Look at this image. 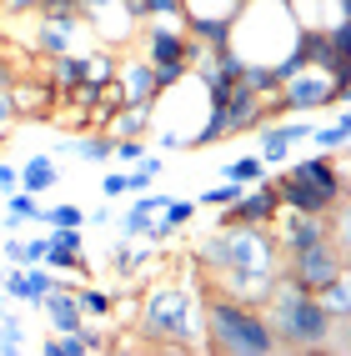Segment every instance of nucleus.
Segmentation results:
<instances>
[{
	"label": "nucleus",
	"instance_id": "nucleus-38",
	"mask_svg": "<svg viewBox=\"0 0 351 356\" xmlns=\"http://www.w3.org/2000/svg\"><path fill=\"white\" fill-rule=\"evenodd\" d=\"M15 126V106H10V86H0V136Z\"/></svg>",
	"mask_w": 351,
	"mask_h": 356
},
{
	"label": "nucleus",
	"instance_id": "nucleus-12",
	"mask_svg": "<svg viewBox=\"0 0 351 356\" xmlns=\"http://www.w3.org/2000/svg\"><path fill=\"white\" fill-rule=\"evenodd\" d=\"M35 312L45 316V326H51V331H81V301H76V286H65V281H60V286H51V291H45L40 301H35Z\"/></svg>",
	"mask_w": 351,
	"mask_h": 356
},
{
	"label": "nucleus",
	"instance_id": "nucleus-25",
	"mask_svg": "<svg viewBox=\"0 0 351 356\" xmlns=\"http://www.w3.org/2000/svg\"><path fill=\"white\" fill-rule=\"evenodd\" d=\"M226 181H236V186L266 181V161H261V156H241V161H231V165H226Z\"/></svg>",
	"mask_w": 351,
	"mask_h": 356
},
{
	"label": "nucleus",
	"instance_id": "nucleus-18",
	"mask_svg": "<svg viewBox=\"0 0 351 356\" xmlns=\"http://www.w3.org/2000/svg\"><path fill=\"white\" fill-rule=\"evenodd\" d=\"M76 301H81V316L85 321H106V316H115V301H121V296L90 286V281H76Z\"/></svg>",
	"mask_w": 351,
	"mask_h": 356
},
{
	"label": "nucleus",
	"instance_id": "nucleus-33",
	"mask_svg": "<svg viewBox=\"0 0 351 356\" xmlns=\"http://www.w3.org/2000/svg\"><path fill=\"white\" fill-rule=\"evenodd\" d=\"M111 161H121V165H140V161H146V146H140V136L115 140V146H111Z\"/></svg>",
	"mask_w": 351,
	"mask_h": 356
},
{
	"label": "nucleus",
	"instance_id": "nucleus-5",
	"mask_svg": "<svg viewBox=\"0 0 351 356\" xmlns=\"http://www.w3.org/2000/svg\"><path fill=\"white\" fill-rule=\"evenodd\" d=\"M201 45L186 35L176 20H146L140 26V60H146L156 70L161 81V96H166L171 86H181L186 76H191V60H196Z\"/></svg>",
	"mask_w": 351,
	"mask_h": 356
},
{
	"label": "nucleus",
	"instance_id": "nucleus-14",
	"mask_svg": "<svg viewBox=\"0 0 351 356\" xmlns=\"http://www.w3.org/2000/svg\"><path fill=\"white\" fill-rule=\"evenodd\" d=\"M51 101H56L51 81H20V86H10L15 121H20V115H45V111H51Z\"/></svg>",
	"mask_w": 351,
	"mask_h": 356
},
{
	"label": "nucleus",
	"instance_id": "nucleus-43",
	"mask_svg": "<svg viewBox=\"0 0 351 356\" xmlns=\"http://www.w3.org/2000/svg\"><path fill=\"white\" fill-rule=\"evenodd\" d=\"M0 161H6V136H0Z\"/></svg>",
	"mask_w": 351,
	"mask_h": 356
},
{
	"label": "nucleus",
	"instance_id": "nucleus-6",
	"mask_svg": "<svg viewBox=\"0 0 351 356\" xmlns=\"http://www.w3.org/2000/svg\"><path fill=\"white\" fill-rule=\"evenodd\" d=\"M351 271V251H346V236H321L311 246H296V251H281V276L296 281V286H307L311 296L321 286H332V281Z\"/></svg>",
	"mask_w": 351,
	"mask_h": 356
},
{
	"label": "nucleus",
	"instance_id": "nucleus-16",
	"mask_svg": "<svg viewBox=\"0 0 351 356\" xmlns=\"http://www.w3.org/2000/svg\"><path fill=\"white\" fill-rule=\"evenodd\" d=\"M56 181H60V165H56V156H31L26 165H20V191H31V196L51 191Z\"/></svg>",
	"mask_w": 351,
	"mask_h": 356
},
{
	"label": "nucleus",
	"instance_id": "nucleus-1",
	"mask_svg": "<svg viewBox=\"0 0 351 356\" xmlns=\"http://www.w3.org/2000/svg\"><path fill=\"white\" fill-rule=\"evenodd\" d=\"M196 266L211 276L216 291L261 306L281 276V246L271 226H226V231L216 226V236H206L196 246Z\"/></svg>",
	"mask_w": 351,
	"mask_h": 356
},
{
	"label": "nucleus",
	"instance_id": "nucleus-40",
	"mask_svg": "<svg viewBox=\"0 0 351 356\" xmlns=\"http://www.w3.org/2000/svg\"><path fill=\"white\" fill-rule=\"evenodd\" d=\"M40 256H45V241H40V236H31V241H26V266H35Z\"/></svg>",
	"mask_w": 351,
	"mask_h": 356
},
{
	"label": "nucleus",
	"instance_id": "nucleus-21",
	"mask_svg": "<svg viewBox=\"0 0 351 356\" xmlns=\"http://www.w3.org/2000/svg\"><path fill=\"white\" fill-rule=\"evenodd\" d=\"M241 86L256 90V96H276V90H281V76H276V65L246 60V65H241Z\"/></svg>",
	"mask_w": 351,
	"mask_h": 356
},
{
	"label": "nucleus",
	"instance_id": "nucleus-17",
	"mask_svg": "<svg viewBox=\"0 0 351 356\" xmlns=\"http://www.w3.org/2000/svg\"><path fill=\"white\" fill-rule=\"evenodd\" d=\"M146 131H151V111H146V106H121V111H115L111 121H106V136H111V140L146 136Z\"/></svg>",
	"mask_w": 351,
	"mask_h": 356
},
{
	"label": "nucleus",
	"instance_id": "nucleus-32",
	"mask_svg": "<svg viewBox=\"0 0 351 356\" xmlns=\"http://www.w3.org/2000/svg\"><path fill=\"white\" fill-rule=\"evenodd\" d=\"M20 346H26V326H20L15 316L0 321V356H15Z\"/></svg>",
	"mask_w": 351,
	"mask_h": 356
},
{
	"label": "nucleus",
	"instance_id": "nucleus-31",
	"mask_svg": "<svg viewBox=\"0 0 351 356\" xmlns=\"http://www.w3.org/2000/svg\"><path fill=\"white\" fill-rule=\"evenodd\" d=\"M246 191V186H236V181H221V186H211V191L196 201V206H211V211H221V206H231V201H236Z\"/></svg>",
	"mask_w": 351,
	"mask_h": 356
},
{
	"label": "nucleus",
	"instance_id": "nucleus-41",
	"mask_svg": "<svg viewBox=\"0 0 351 356\" xmlns=\"http://www.w3.org/2000/svg\"><path fill=\"white\" fill-rule=\"evenodd\" d=\"M85 221H90V226H111V221H115V211H111V206H96Z\"/></svg>",
	"mask_w": 351,
	"mask_h": 356
},
{
	"label": "nucleus",
	"instance_id": "nucleus-23",
	"mask_svg": "<svg viewBox=\"0 0 351 356\" xmlns=\"http://www.w3.org/2000/svg\"><path fill=\"white\" fill-rule=\"evenodd\" d=\"M115 65H121V56H115L111 45H101V51H85V81H90V86L115 81Z\"/></svg>",
	"mask_w": 351,
	"mask_h": 356
},
{
	"label": "nucleus",
	"instance_id": "nucleus-36",
	"mask_svg": "<svg viewBox=\"0 0 351 356\" xmlns=\"http://www.w3.org/2000/svg\"><path fill=\"white\" fill-rule=\"evenodd\" d=\"M6 266H26V241H20L15 231L6 236Z\"/></svg>",
	"mask_w": 351,
	"mask_h": 356
},
{
	"label": "nucleus",
	"instance_id": "nucleus-37",
	"mask_svg": "<svg viewBox=\"0 0 351 356\" xmlns=\"http://www.w3.org/2000/svg\"><path fill=\"white\" fill-rule=\"evenodd\" d=\"M101 196H106V201H115V196H126V171H111V176L101 181Z\"/></svg>",
	"mask_w": 351,
	"mask_h": 356
},
{
	"label": "nucleus",
	"instance_id": "nucleus-3",
	"mask_svg": "<svg viewBox=\"0 0 351 356\" xmlns=\"http://www.w3.org/2000/svg\"><path fill=\"white\" fill-rule=\"evenodd\" d=\"M261 312L271 321V337H276V351H326V341L336 346V316L321 306V296H311L307 286L276 276V286L266 291Z\"/></svg>",
	"mask_w": 351,
	"mask_h": 356
},
{
	"label": "nucleus",
	"instance_id": "nucleus-8",
	"mask_svg": "<svg viewBox=\"0 0 351 356\" xmlns=\"http://www.w3.org/2000/svg\"><path fill=\"white\" fill-rule=\"evenodd\" d=\"M276 216H281L276 186H271V181H256V186H246L231 206H221L216 226H221V231H226V226H271Z\"/></svg>",
	"mask_w": 351,
	"mask_h": 356
},
{
	"label": "nucleus",
	"instance_id": "nucleus-24",
	"mask_svg": "<svg viewBox=\"0 0 351 356\" xmlns=\"http://www.w3.org/2000/svg\"><path fill=\"white\" fill-rule=\"evenodd\" d=\"M20 281H26V306H35L45 291H51V286H60L56 271L45 266V261H35V266H20Z\"/></svg>",
	"mask_w": 351,
	"mask_h": 356
},
{
	"label": "nucleus",
	"instance_id": "nucleus-28",
	"mask_svg": "<svg viewBox=\"0 0 351 356\" xmlns=\"http://www.w3.org/2000/svg\"><path fill=\"white\" fill-rule=\"evenodd\" d=\"M35 221H45V226H85V211L81 206H40V216Z\"/></svg>",
	"mask_w": 351,
	"mask_h": 356
},
{
	"label": "nucleus",
	"instance_id": "nucleus-20",
	"mask_svg": "<svg viewBox=\"0 0 351 356\" xmlns=\"http://www.w3.org/2000/svg\"><path fill=\"white\" fill-rule=\"evenodd\" d=\"M316 296H321V306H326L336 321H351V271H341L332 286H321Z\"/></svg>",
	"mask_w": 351,
	"mask_h": 356
},
{
	"label": "nucleus",
	"instance_id": "nucleus-7",
	"mask_svg": "<svg viewBox=\"0 0 351 356\" xmlns=\"http://www.w3.org/2000/svg\"><path fill=\"white\" fill-rule=\"evenodd\" d=\"M276 101H281V115H316V111H326V106H346L351 96H341L336 81L326 76V70L307 65V70H296L291 81H281Z\"/></svg>",
	"mask_w": 351,
	"mask_h": 356
},
{
	"label": "nucleus",
	"instance_id": "nucleus-42",
	"mask_svg": "<svg viewBox=\"0 0 351 356\" xmlns=\"http://www.w3.org/2000/svg\"><path fill=\"white\" fill-rule=\"evenodd\" d=\"M56 6H76V0H40V10H56Z\"/></svg>",
	"mask_w": 351,
	"mask_h": 356
},
{
	"label": "nucleus",
	"instance_id": "nucleus-11",
	"mask_svg": "<svg viewBox=\"0 0 351 356\" xmlns=\"http://www.w3.org/2000/svg\"><path fill=\"white\" fill-rule=\"evenodd\" d=\"M115 81H121V90H126V106H156L161 101V81H156V70L146 65V60H121L115 65Z\"/></svg>",
	"mask_w": 351,
	"mask_h": 356
},
{
	"label": "nucleus",
	"instance_id": "nucleus-27",
	"mask_svg": "<svg viewBox=\"0 0 351 356\" xmlns=\"http://www.w3.org/2000/svg\"><path fill=\"white\" fill-rule=\"evenodd\" d=\"M111 146H115V140L106 131H90L85 140H70V151H76L81 161H111Z\"/></svg>",
	"mask_w": 351,
	"mask_h": 356
},
{
	"label": "nucleus",
	"instance_id": "nucleus-29",
	"mask_svg": "<svg viewBox=\"0 0 351 356\" xmlns=\"http://www.w3.org/2000/svg\"><path fill=\"white\" fill-rule=\"evenodd\" d=\"M136 6H140L146 20H176V26H181V15H186L181 0H136Z\"/></svg>",
	"mask_w": 351,
	"mask_h": 356
},
{
	"label": "nucleus",
	"instance_id": "nucleus-39",
	"mask_svg": "<svg viewBox=\"0 0 351 356\" xmlns=\"http://www.w3.org/2000/svg\"><path fill=\"white\" fill-rule=\"evenodd\" d=\"M6 15H26V10H40V0H0Z\"/></svg>",
	"mask_w": 351,
	"mask_h": 356
},
{
	"label": "nucleus",
	"instance_id": "nucleus-4",
	"mask_svg": "<svg viewBox=\"0 0 351 356\" xmlns=\"http://www.w3.org/2000/svg\"><path fill=\"white\" fill-rule=\"evenodd\" d=\"M136 331L140 341H156L171 351L201 346V286H171V281L151 286L136 312Z\"/></svg>",
	"mask_w": 351,
	"mask_h": 356
},
{
	"label": "nucleus",
	"instance_id": "nucleus-19",
	"mask_svg": "<svg viewBox=\"0 0 351 356\" xmlns=\"http://www.w3.org/2000/svg\"><path fill=\"white\" fill-rule=\"evenodd\" d=\"M76 40H81V35H70V31H60V26H51V20H40V15H35V51H40V56L76 51Z\"/></svg>",
	"mask_w": 351,
	"mask_h": 356
},
{
	"label": "nucleus",
	"instance_id": "nucleus-34",
	"mask_svg": "<svg viewBox=\"0 0 351 356\" xmlns=\"http://www.w3.org/2000/svg\"><path fill=\"white\" fill-rule=\"evenodd\" d=\"M156 186V171H146V165H126V196H140Z\"/></svg>",
	"mask_w": 351,
	"mask_h": 356
},
{
	"label": "nucleus",
	"instance_id": "nucleus-9",
	"mask_svg": "<svg viewBox=\"0 0 351 356\" xmlns=\"http://www.w3.org/2000/svg\"><path fill=\"white\" fill-rule=\"evenodd\" d=\"M45 266L51 271H70L76 281H90V261H85V231L81 226H45Z\"/></svg>",
	"mask_w": 351,
	"mask_h": 356
},
{
	"label": "nucleus",
	"instance_id": "nucleus-13",
	"mask_svg": "<svg viewBox=\"0 0 351 356\" xmlns=\"http://www.w3.org/2000/svg\"><path fill=\"white\" fill-rule=\"evenodd\" d=\"M45 81L60 101H70L76 90L85 86V51H60V56H45Z\"/></svg>",
	"mask_w": 351,
	"mask_h": 356
},
{
	"label": "nucleus",
	"instance_id": "nucleus-10",
	"mask_svg": "<svg viewBox=\"0 0 351 356\" xmlns=\"http://www.w3.org/2000/svg\"><path fill=\"white\" fill-rule=\"evenodd\" d=\"M256 131H261V161H266V171H281L286 156H291V146L311 136V115H281V121H266Z\"/></svg>",
	"mask_w": 351,
	"mask_h": 356
},
{
	"label": "nucleus",
	"instance_id": "nucleus-35",
	"mask_svg": "<svg viewBox=\"0 0 351 356\" xmlns=\"http://www.w3.org/2000/svg\"><path fill=\"white\" fill-rule=\"evenodd\" d=\"M10 191H20V165L0 161V196H10Z\"/></svg>",
	"mask_w": 351,
	"mask_h": 356
},
{
	"label": "nucleus",
	"instance_id": "nucleus-2",
	"mask_svg": "<svg viewBox=\"0 0 351 356\" xmlns=\"http://www.w3.org/2000/svg\"><path fill=\"white\" fill-rule=\"evenodd\" d=\"M201 351L216 356H276L271 321L256 301L206 286L201 291Z\"/></svg>",
	"mask_w": 351,
	"mask_h": 356
},
{
	"label": "nucleus",
	"instance_id": "nucleus-26",
	"mask_svg": "<svg viewBox=\"0 0 351 356\" xmlns=\"http://www.w3.org/2000/svg\"><path fill=\"white\" fill-rule=\"evenodd\" d=\"M151 216H156V211H146V206H136V201H131V206H126V216H115L111 226H115V231H121V236H126V241H136V236H146V226H151Z\"/></svg>",
	"mask_w": 351,
	"mask_h": 356
},
{
	"label": "nucleus",
	"instance_id": "nucleus-30",
	"mask_svg": "<svg viewBox=\"0 0 351 356\" xmlns=\"http://www.w3.org/2000/svg\"><path fill=\"white\" fill-rule=\"evenodd\" d=\"M81 341H85V356L115 351V337H111V331H101V326H90V321H81Z\"/></svg>",
	"mask_w": 351,
	"mask_h": 356
},
{
	"label": "nucleus",
	"instance_id": "nucleus-22",
	"mask_svg": "<svg viewBox=\"0 0 351 356\" xmlns=\"http://www.w3.org/2000/svg\"><path fill=\"white\" fill-rule=\"evenodd\" d=\"M35 216H40V201L31 191H10L6 196V231H20V226L35 221Z\"/></svg>",
	"mask_w": 351,
	"mask_h": 356
},
{
	"label": "nucleus",
	"instance_id": "nucleus-15",
	"mask_svg": "<svg viewBox=\"0 0 351 356\" xmlns=\"http://www.w3.org/2000/svg\"><path fill=\"white\" fill-rule=\"evenodd\" d=\"M307 140H311L316 151H326V156H341V151H346V140H351V115H346V106H336L332 126H311Z\"/></svg>",
	"mask_w": 351,
	"mask_h": 356
}]
</instances>
